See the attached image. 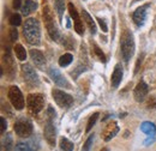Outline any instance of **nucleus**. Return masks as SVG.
I'll use <instances>...</instances> for the list:
<instances>
[{
  "label": "nucleus",
  "mask_w": 156,
  "mask_h": 151,
  "mask_svg": "<svg viewBox=\"0 0 156 151\" xmlns=\"http://www.w3.org/2000/svg\"><path fill=\"white\" fill-rule=\"evenodd\" d=\"M23 34L25 40L30 44L39 46L41 42V30H40L39 20L35 18L27 19L23 25Z\"/></svg>",
  "instance_id": "nucleus-1"
},
{
  "label": "nucleus",
  "mask_w": 156,
  "mask_h": 151,
  "mask_svg": "<svg viewBox=\"0 0 156 151\" xmlns=\"http://www.w3.org/2000/svg\"><path fill=\"white\" fill-rule=\"evenodd\" d=\"M120 49H121V55L124 58L125 62H129L135 53V40L130 30H125L124 34L121 35Z\"/></svg>",
  "instance_id": "nucleus-2"
},
{
  "label": "nucleus",
  "mask_w": 156,
  "mask_h": 151,
  "mask_svg": "<svg viewBox=\"0 0 156 151\" xmlns=\"http://www.w3.org/2000/svg\"><path fill=\"white\" fill-rule=\"evenodd\" d=\"M43 19H44V24H46V29L48 31V35L49 37L52 38L53 41H59L60 37V34H59V30L54 23V19H53V15H52V11L49 9V6H46L43 9Z\"/></svg>",
  "instance_id": "nucleus-3"
},
{
  "label": "nucleus",
  "mask_w": 156,
  "mask_h": 151,
  "mask_svg": "<svg viewBox=\"0 0 156 151\" xmlns=\"http://www.w3.org/2000/svg\"><path fill=\"white\" fill-rule=\"evenodd\" d=\"M27 104L30 113L39 114L44 107V97L42 94H30L27 98Z\"/></svg>",
  "instance_id": "nucleus-4"
},
{
  "label": "nucleus",
  "mask_w": 156,
  "mask_h": 151,
  "mask_svg": "<svg viewBox=\"0 0 156 151\" xmlns=\"http://www.w3.org/2000/svg\"><path fill=\"white\" fill-rule=\"evenodd\" d=\"M9 98H10V102L11 104L13 106L15 109L17 111H22L24 108V97H23V94L20 91V89L16 85H12L10 86L9 89Z\"/></svg>",
  "instance_id": "nucleus-5"
},
{
  "label": "nucleus",
  "mask_w": 156,
  "mask_h": 151,
  "mask_svg": "<svg viewBox=\"0 0 156 151\" xmlns=\"http://www.w3.org/2000/svg\"><path fill=\"white\" fill-rule=\"evenodd\" d=\"M13 130L15 132L17 133L20 137H23V138H28L33 134V124L28 120V119H20L15 122L13 125Z\"/></svg>",
  "instance_id": "nucleus-6"
},
{
  "label": "nucleus",
  "mask_w": 156,
  "mask_h": 151,
  "mask_svg": "<svg viewBox=\"0 0 156 151\" xmlns=\"http://www.w3.org/2000/svg\"><path fill=\"white\" fill-rule=\"evenodd\" d=\"M22 76L24 78V82L29 85V86H37L40 84V79L37 73L35 72V70L33 68L31 65L25 64L22 66Z\"/></svg>",
  "instance_id": "nucleus-7"
},
{
  "label": "nucleus",
  "mask_w": 156,
  "mask_h": 151,
  "mask_svg": "<svg viewBox=\"0 0 156 151\" xmlns=\"http://www.w3.org/2000/svg\"><path fill=\"white\" fill-rule=\"evenodd\" d=\"M52 96H53L54 101L57 102V104L61 108H70L72 106V103H73V97L71 95L66 94L62 90L53 89Z\"/></svg>",
  "instance_id": "nucleus-8"
},
{
  "label": "nucleus",
  "mask_w": 156,
  "mask_h": 151,
  "mask_svg": "<svg viewBox=\"0 0 156 151\" xmlns=\"http://www.w3.org/2000/svg\"><path fill=\"white\" fill-rule=\"evenodd\" d=\"M43 134L46 140L48 142L49 145L54 146L55 144V127H54V119H48L47 118V124L44 126Z\"/></svg>",
  "instance_id": "nucleus-9"
},
{
  "label": "nucleus",
  "mask_w": 156,
  "mask_h": 151,
  "mask_svg": "<svg viewBox=\"0 0 156 151\" xmlns=\"http://www.w3.org/2000/svg\"><path fill=\"white\" fill-rule=\"evenodd\" d=\"M48 75L51 77V79L57 84L59 86H62V88H70V83L65 79V77L60 73V71H59L58 68H55V67H51L49 70H48Z\"/></svg>",
  "instance_id": "nucleus-10"
},
{
  "label": "nucleus",
  "mask_w": 156,
  "mask_h": 151,
  "mask_svg": "<svg viewBox=\"0 0 156 151\" xmlns=\"http://www.w3.org/2000/svg\"><path fill=\"white\" fill-rule=\"evenodd\" d=\"M69 12H70V16L73 18V22H75V30H76V33L79 34V35H83V34H84L83 22L79 18L77 10H76V7H75V5H73L72 2L69 4Z\"/></svg>",
  "instance_id": "nucleus-11"
},
{
  "label": "nucleus",
  "mask_w": 156,
  "mask_h": 151,
  "mask_svg": "<svg viewBox=\"0 0 156 151\" xmlns=\"http://www.w3.org/2000/svg\"><path fill=\"white\" fill-rule=\"evenodd\" d=\"M148 93H149V88H148L147 83L140 80L136 85L135 90H133V97H135V100H136L137 102H143L145 100Z\"/></svg>",
  "instance_id": "nucleus-12"
},
{
  "label": "nucleus",
  "mask_w": 156,
  "mask_h": 151,
  "mask_svg": "<svg viewBox=\"0 0 156 151\" xmlns=\"http://www.w3.org/2000/svg\"><path fill=\"white\" fill-rule=\"evenodd\" d=\"M119 132V126L115 121H111L103 130L102 132V137L105 142H109L112 138H114Z\"/></svg>",
  "instance_id": "nucleus-13"
},
{
  "label": "nucleus",
  "mask_w": 156,
  "mask_h": 151,
  "mask_svg": "<svg viewBox=\"0 0 156 151\" xmlns=\"http://www.w3.org/2000/svg\"><path fill=\"white\" fill-rule=\"evenodd\" d=\"M149 5H144V6H140L138 7L136 11L133 12L132 15V18H133V22L136 23L137 26H142L147 19V10H148Z\"/></svg>",
  "instance_id": "nucleus-14"
},
{
  "label": "nucleus",
  "mask_w": 156,
  "mask_h": 151,
  "mask_svg": "<svg viewBox=\"0 0 156 151\" xmlns=\"http://www.w3.org/2000/svg\"><path fill=\"white\" fill-rule=\"evenodd\" d=\"M122 75H124V71H122V66L120 64H117L115 67H114V71L112 73V78H111V83H112V86L115 89L119 86V84L121 83V79H122Z\"/></svg>",
  "instance_id": "nucleus-15"
},
{
  "label": "nucleus",
  "mask_w": 156,
  "mask_h": 151,
  "mask_svg": "<svg viewBox=\"0 0 156 151\" xmlns=\"http://www.w3.org/2000/svg\"><path fill=\"white\" fill-rule=\"evenodd\" d=\"M30 57L33 59V61L35 62L36 66L39 67H43L44 64H46V59L42 52H40L39 49H31L30 51Z\"/></svg>",
  "instance_id": "nucleus-16"
},
{
  "label": "nucleus",
  "mask_w": 156,
  "mask_h": 151,
  "mask_svg": "<svg viewBox=\"0 0 156 151\" xmlns=\"http://www.w3.org/2000/svg\"><path fill=\"white\" fill-rule=\"evenodd\" d=\"M37 9V2L33 1V0H25L23 7H22V13L24 16H28L29 13H31L33 11H35Z\"/></svg>",
  "instance_id": "nucleus-17"
},
{
  "label": "nucleus",
  "mask_w": 156,
  "mask_h": 151,
  "mask_svg": "<svg viewBox=\"0 0 156 151\" xmlns=\"http://www.w3.org/2000/svg\"><path fill=\"white\" fill-rule=\"evenodd\" d=\"M82 15H83V19H84V22L88 24V26H89V29H90V31H91V34L94 35V34H96V24H95V22H94V19L93 17L85 11V10H83L82 11Z\"/></svg>",
  "instance_id": "nucleus-18"
},
{
  "label": "nucleus",
  "mask_w": 156,
  "mask_h": 151,
  "mask_svg": "<svg viewBox=\"0 0 156 151\" xmlns=\"http://www.w3.org/2000/svg\"><path fill=\"white\" fill-rule=\"evenodd\" d=\"M140 130H142V132H144L145 134H148V135H153L154 137L156 134V126L154 124L149 122V121H144L140 125Z\"/></svg>",
  "instance_id": "nucleus-19"
},
{
  "label": "nucleus",
  "mask_w": 156,
  "mask_h": 151,
  "mask_svg": "<svg viewBox=\"0 0 156 151\" xmlns=\"http://www.w3.org/2000/svg\"><path fill=\"white\" fill-rule=\"evenodd\" d=\"M34 143H17L15 146L16 151H36L37 150V145H33Z\"/></svg>",
  "instance_id": "nucleus-20"
},
{
  "label": "nucleus",
  "mask_w": 156,
  "mask_h": 151,
  "mask_svg": "<svg viewBox=\"0 0 156 151\" xmlns=\"http://www.w3.org/2000/svg\"><path fill=\"white\" fill-rule=\"evenodd\" d=\"M72 61H73V57H72V54H70V53H65L64 55H61V57L59 58V65H60L61 67L69 66Z\"/></svg>",
  "instance_id": "nucleus-21"
},
{
  "label": "nucleus",
  "mask_w": 156,
  "mask_h": 151,
  "mask_svg": "<svg viewBox=\"0 0 156 151\" xmlns=\"http://www.w3.org/2000/svg\"><path fill=\"white\" fill-rule=\"evenodd\" d=\"M15 53H16V57H17V59L18 60H20V61H24L25 59H27V52H25V49H24V47L22 46V44H16L15 46Z\"/></svg>",
  "instance_id": "nucleus-22"
},
{
  "label": "nucleus",
  "mask_w": 156,
  "mask_h": 151,
  "mask_svg": "<svg viewBox=\"0 0 156 151\" xmlns=\"http://www.w3.org/2000/svg\"><path fill=\"white\" fill-rule=\"evenodd\" d=\"M60 149L61 151H73V143L66 138L60 139Z\"/></svg>",
  "instance_id": "nucleus-23"
},
{
  "label": "nucleus",
  "mask_w": 156,
  "mask_h": 151,
  "mask_svg": "<svg viewBox=\"0 0 156 151\" xmlns=\"http://www.w3.org/2000/svg\"><path fill=\"white\" fill-rule=\"evenodd\" d=\"M54 6H55V10L58 12L59 18H62V13H64V10H65V1L64 0H54Z\"/></svg>",
  "instance_id": "nucleus-24"
},
{
  "label": "nucleus",
  "mask_w": 156,
  "mask_h": 151,
  "mask_svg": "<svg viewBox=\"0 0 156 151\" xmlns=\"http://www.w3.org/2000/svg\"><path fill=\"white\" fill-rule=\"evenodd\" d=\"M98 119V113H94L91 116H90V119H89V121H88V124H87V128H85L87 133L89 132V131H90V130L94 127V125L96 124Z\"/></svg>",
  "instance_id": "nucleus-25"
},
{
  "label": "nucleus",
  "mask_w": 156,
  "mask_h": 151,
  "mask_svg": "<svg viewBox=\"0 0 156 151\" xmlns=\"http://www.w3.org/2000/svg\"><path fill=\"white\" fill-rule=\"evenodd\" d=\"M12 146H13V140H12V137L10 134L6 135L5 140H4V148L6 151H11L12 150Z\"/></svg>",
  "instance_id": "nucleus-26"
},
{
  "label": "nucleus",
  "mask_w": 156,
  "mask_h": 151,
  "mask_svg": "<svg viewBox=\"0 0 156 151\" xmlns=\"http://www.w3.org/2000/svg\"><path fill=\"white\" fill-rule=\"evenodd\" d=\"M20 23H22V18H20V16L18 13H13L10 17V24L12 26H18V25H20Z\"/></svg>",
  "instance_id": "nucleus-27"
},
{
  "label": "nucleus",
  "mask_w": 156,
  "mask_h": 151,
  "mask_svg": "<svg viewBox=\"0 0 156 151\" xmlns=\"http://www.w3.org/2000/svg\"><path fill=\"white\" fill-rule=\"evenodd\" d=\"M93 142H94V134H90V135L88 137V139L85 140V143H84V145H83L82 151H90L91 145H93Z\"/></svg>",
  "instance_id": "nucleus-28"
},
{
  "label": "nucleus",
  "mask_w": 156,
  "mask_h": 151,
  "mask_svg": "<svg viewBox=\"0 0 156 151\" xmlns=\"http://www.w3.org/2000/svg\"><path fill=\"white\" fill-rule=\"evenodd\" d=\"M93 47H94V52H95V54L98 57V59H100L102 62H106V57H105V54L102 53V51L100 49V47L96 46V44H94Z\"/></svg>",
  "instance_id": "nucleus-29"
},
{
  "label": "nucleus",
  "mask_w": 156,
  "mask_h": 151,
  "mask_svg": "<svg viewBox=\"0 0 156 151\" xmlns=\"http://www.w3.org/2000/svg\"><path fill=\"white\" fill-rule=\"evenodd\" d=\"M147 107H148V108H151V109H155L156 108V98L154 96H150V98L148 100Z\"/></svg>",
  "instance_id": "nucleus-30"
},
{
  "label": "nucleus",
  "mask_w": 156,
  "mask_h": 151,
  "mask_svg": "<svg viewBox=\"0 0 156 151\" xmlns=\"http://www.w3.org/2000/svg\"><path fill=\"white\" fill-rule=\"evenodd\" d=\"M17 37H18V31H17V29H16V28L10 29V38H11V41H16Z\"/></svg>",
  "instance_id": "nucleus-31"
},
{
  "label": "nucleus",
  "mask_w": 156,
  "mask_h": 151,
  "mask_svg": "<svg viewBox=\"0 0 156 151\" xmlns=\"http://www.w3.org/2000/svg\"><path fill=\"white\" fill-rule=\"evenodd\" d=\"M55 111L52 108V107H48V109H47V118L48 119H55Z\"/></svg>",
  "instance_id": "nucleus-32"
},
{
  "label": "nucleus",
  "mask_w": 156,
  "mask_h": 151,
  "mask_svg": "<svg viewBox=\"0 0 156 151\" xmlns=\"http://www.w3.org/2000/svg\"><path fill=\"white\" fill-rule=\"evenodd\" d=\"M98 24H100V26H101V29H102V31L107 33V31H108V28H107L105 20H103V19H98Z\"/></svg>",
  "instance_id": "nucleus-33"
},
{
  "label": "nucleus",
  "mask_w": 156,
  "mask_h": 151,
  "mask_svg": "<svg viewBox=\"0 0 156 151\" xmlns=\"http://www.w3.org/2000/svg\"><path fill=\"white\" fill-rule=\"evenodd\" d=\"M0 121H1V133H4L7 128V122H6L5 118H2V116L0 118Z\"/></svg>",
  "instance_id": "nucleus-34"
},
{
  "label": "nucleus",
  "mask_w": 156,
  "mask_h": 151,
  "mask_svg": "<svg viewBox=\"0 0 156 151\" xmlns=\"http://www.w3.org/2000/svg\"><path fill=\"white\" fill-rule=\"evenodd\" d=\"M22 1L23 0H13V9L15 10H18L20 7V5H22Z\"/></svg>",
  "instance_id": "nucleus-35"
},
{
  "label": "nucleus",
  "mask_w": 156,
  "mask_h": 151,
  "mask_svg": "<svg viewBox=\"0 0 156 151\" xmlns=\"http://www.w3.org/2000/svg\"><path fill=\"white\" fill-rule=\"evenodd\" d=\"M143 54L142 55H139V58H138V60H137V65H136V70H135V73H137L138 72V70H139V64L142 62V60H143Z\"/></svg>",
  "instance_id": "nucleus-36"
},
{
  "label": "nucleus",
  "mask_w": 156,
  "mask_h": 151,
  "mask_svg": "<svg viewBox=\"0 0 156 151\" xmlns=\"http://www.w3.org/2000/svg\"><path fill=\"white\" fill-rule=\"evenodd\" d=\"M102 151H108V149H103Z\"/></svg>",
  "instance_id": "nucleus-37"
},
{
  "label": "nucleus",
  "mask_w": 156,
  "mask_h": 151,
  "mask_svg": "<svg viewBox=\"0 0 156 151\" xmlns=\"http://www.w3.org/2000/svg\"><path fill=\"white\" fill-rule=\"evenodd\" d=\"M135 1H138V0H135Z\"/></svg>",
  "instance_id": "nucleus-38"
}]
</instances>
